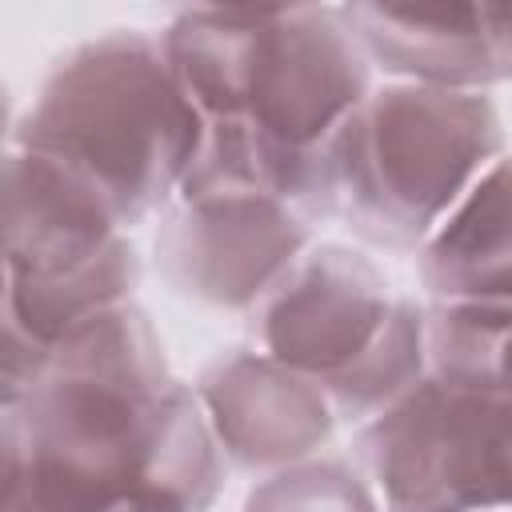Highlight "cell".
<instances>
[{
    "label": "cell",
    "instance_id": "1",
    "mask_svg": "<svg viewBox=\"0 0 512 512\" xmlns=\"http://www.w3.org/2000/svg\"><path fill=\"white\" fill-rule=\"evenodd\" d=\"M160 44L204 124L300 156H328L372 96V60L344 8H184Z\"/></svg>",
    "mask_w": 512,
    "mask_h": 512
},
{
    "label": "cell",
    "instance_id": "2",
    "mask_svg": "<svg viewBox=\"0 0 512 512\" xmlns=\"http://www.w3.org/2000/svg\"><path fill=\"white\" fill-rule=\"evenodd\" d=\"M204 132L160 36L112 28L48 68L8 144L76 164L108 192L124 228H136L180 196Z\"/></svg>",
    "mask_w": 512,
    "mask_h": 512
},
{
    "label": "cell",
    "instance_id": "3",
    "mask_svg": "<svg viewBox=\"0 0 512 512\" xmlns=\"http://www.w3.org/2000/svg\"><path fill=\"white\" fill-rule=\"evenodd\" d=\"M504 156L488 92L392 80L336 132V216L372 248L420 252L476 180Z\"/></svg>",
    "mask_w": 512,
    "mask_h": 512
},
{
    "label": "cell",
    "instance_id": "4",
    "mask_svg": "<svg viewBox=\"0 0 512 512\" xmlns=\"http://www.w3.org/2000/svg\"><path fill=\"white\" fill-rule=\"evenodd\" d=\"M248 320L256 348L312 376L340 424L376 420L432 372L428 304L348 244L316 240Z\"/></svg>",
    "mask_w": 512,
    "mask_h": 512
},
{
    "label": "cell",
    "instance_id": "5",
    "mask_svg": "<svg viewBox=\"0 0 512 512\" xmlns=\"http://www.w3.org/2000/svg\"><path fill=\"white\" fill-rule=\"evenodd\" d=\"M352 456L384 512H512V392L428 372Z\"/></svg>",
    "mask_w": 512,
    "mask_h": 512
},
{
    "label": "cell",
    "instance_id": "6",
    "mask_svg": "<svg viewBox=\"0 0 512 512\" xmlns=\"http://www.w3.org/2000/svg\"><path fill=\"white\" fill-rule=\"evenodd\" d=\"M316 244V224L260 192H180L156 228V268L172 292L228 312H256L260 300Z\"/></svg>",
    "mask_w": 512,
    "mask_h": 512
},
{
    "label": "cell",
    "instance_id": "7",
    "mask_svg": "<svg viewBox=\"0 0 512 512\" xmlns=\"http://www.w3.org/2000/svg\"><path fill=\"white\" fill-rule=\"evenodd\" d=\"M192 392L224 460L244 472L268 476L324 456L340 428L328 392L264 348L220 352L200 368Z\"/></svg>",
    "mask_w": 512,
    "mask_h": 512
},
{
    "label": "cell",
    "instance_id": "8",
    "mask_svg": "<svg viewBox=\"0 0 512 512\" xmlns=\"http://www.w3.org/2000/svg\"><path fill=\"white\" fill-rule=\"evenodd\" d=\"M368 60L396 80L488 92L500 84L488 4H340Z\"/></svg>",
    "mask_w": 512,
    "mask_h": 512
},
{
    "label": "cell",
    "instance_id": "9",
    "mask_svg": "<svg viewBox=\"0 0 512 512\" xmlns=\"http://www.w3.org/2000/svg\"><path fill=\"white\" fill-rule=\"evenodd\" d=\"M428 304H512V156L504 152L416 252Z\"/></svg>",
    "mask_w": 512,
    "mask_h": 512
},
{
    "label": "cell",
    "instance_id": "10",
    "mask_svg": "<svg viewBox=\"0 0 512 512\" xmlns=\"http://www.w3.org/2000/svg\"><path fill=\"white\" fill-rule=\"evenodd\" d=\"M432 372L512 392V304H428Z\"/></svg>",
    "mask_w": 512,
    "mask_h": 512
},
{
    "label": "cell",
    "instance_id": "11",
    "mask_svg": "<svg viewBox=\"0 0 512 512\" xmlns=\"http://www.w3.org/2000/svg\"><path fill=\"white\" fill-rule=\"evenodd\" d=\"M244 512H384V504L356 460L312 456L268 472L248 492Z\"/></svg>",
    "mask_w": 512,
    "mask_h": 512
}]
</instances>
